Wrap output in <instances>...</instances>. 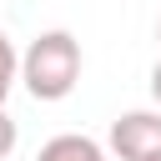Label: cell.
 Masks as SVG:
<instances>
[{"label":"cell","mask_w":161,"mask_h":161,"mask_svg":"<svg viewBox=\"0 0 161 161\" xmlns=\"http://www.w3.org/2000/svg\"><path fill=\"white\" fill-rule=\"evenodd\" d=\"M80 40L70 30H40L25 55H20V70L15 80L30 91V101H65L80 80Z\"/></svg>","instance_id":"6da1fadb"},{"label":"cell","mask_w":161,"mask_h":161,"mask_svg":"<svg viewBox=\"0 0 161 161\" xmlns=\"http://www.w3.org/2000/svg\"><path fill=\"white\" fill-rule=\"evenodd\" d=\"M111 151L121 161H151L161 156V111H126L111 121Z\"/></svg>","instance_id":"7a4b0ae2"},{"label":"cell","mask_w":161,"mask_h":161,"mask_svg":"<svg viewBox=\"0 0 161 161\" xmlns=\"http://www.w3.org/2000/svg\"><path fill=\"white\" fill-rule=\"evenodd\" d=\"M35 161H106V151H101V141H91L80 131H65V136H50Z\"/></svg>","instance_id":"3957f363"},{"label":"cell","mask_w":161,"mask_h":161,"mask_svg":"<svg viewBox=\"0 0 161 161\" xmlns=\"http://www.w3.org/2000/svg\"><path fill=\"white\" fill-rule=\"evenodd\" d=\"M15 70H20V55H15V40L0 30V111H5V96L15 91Z\"/></svg>","instance_id":"277c9868"},{"label":"cell","mask_w":161,"mask_h":161,"mask_svg":"<svg viewBox=\"0 0 161 161\" xmlns=\"http://www.w3.org/2000/svg\"><path fill=\"white\" fill-rule=\"evenodd\" d=\"M15 141H20V131H15V121H10L5 111H0V161H5L10 151H15Z\"/></svg>","instance_id":"5b68a950"},{"label":"cell","mask_w":161,"mask_h":161,"mask_svg":"<svg viewBox=\"0 0 161 161\" xmlns=\"http://www.w3.org/2000/svg\"><path fill=\"white\" fill-rule=\"evenodd\" d=\"M151 96H156V111H161V60H156V70H151Z\"/></svg>","instance_id":"8992f818"},{"label":"cell","mask_w":161,"mask_h":161,"mask_svg":"<svg viewBox=\"0 0 161 161\" xmlns=\"http://www.w3.org/2000/svg\"><path fill=\"white\" fill-rule=\"evenodd\" d=\"M156 35H161V25H156Z\"/></svg>","instance_id":"52a82bcc"},{"label":"cell","mask_w":161,"mask_h":161,"mask_svg":"<svg viewBox=\"0 0 161 161\" xmlns=\"http://www.w3.org/2000/svg\"><path fill=\"white\" fill-rule=\"evenodd\" d=\"M151 161H161V156H151Z\"/></svg>","instance_id":"ba28073f"}]
</instances>
